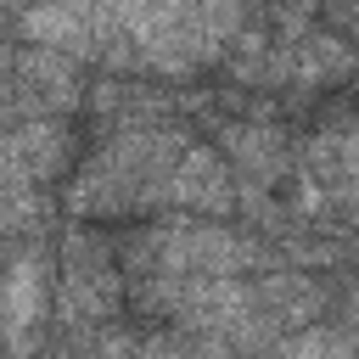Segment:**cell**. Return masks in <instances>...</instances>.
Instances as JSON below:
<instances>
[{"instance_id":"6da1fadb","label":"cell","mask_w":359,"mask_h":359,"mask_svg":"<svg viewBox=\"0 0 359 359\" xmlns=\"http://www.w3.org/2000/svg\"><path fill=\"white\" fill-rule=\"evenodd\" d=\"M241 28V0H101V62L112 73L196 79L224 67Z\"/></svg>"},{"instance_id":"7a4b0ae2","label":"cell","mask_w":359,"mask_h":359,"mask_svg":"<svg viewBox=\"0 0 359 359\" xmlns=\"http://www.w3.org/2000/svg\"><path fill=\"white\" fill-rule=\"evenodd\" d=\"M185 146H191V135L168 118L107 129L101 146L79 163V174L67 185V213H79V219H129V213L168 208V174L185 157Z\"/></svg>"},{"instance_id":"3957f363","label":"cell","mask_w":359,"mask_h":359,"mask_svg":"<svg viewBox=\"0 0 359 359\" xmlns=\"http://www.w3.org/2000/svg\"><path fill=\"white\" fill-rule=\"evenodd\" d=\"M123 258L95 230H67L56 252V320L62 325H107L123 314L129 275H118Z\"/></svg>"},{"instance_id":"277c9868","label":"cell","mask_w":359,"mask_h":359,"mask_svg":"<svg viewBox=\"0 0 359 359\" xmlns=\"http://www.w3.org/2000/svg\"><path fill=\"white\" fill-rule=\"evenodd\" d=\"M84 107V62L50 45L22 39L11 50V95H6V118H28V112H79Z\"/></svg>"},{"instance_id":"5b68a950","label":"cell","mask_w":359,"mask_h":359,"mask_svg":"<svg viewBox=\"0 0 359 359\" xmlns=\"http://www.w3.org/2000/svg\"><path fill=\"white\" fill-rule=\"evenodd\" d=\"M73 163L67 112H28L6 118V185H50Z\"/></svg>"},{"instance_id":"8992f818","label":"cell","mask_w":359,"mask_h":359,"mask_svg":"<svg viewBox=\"0 0 359 359\" xmlns=\"http://www.w3.org/2000/svg\"><path fill=\"white\" fill-rule=\"evenodd\" d=\"M168 208H180V213H208V219L236 213V208H241V174H236V163H230L224 151L191 140L185 157H180L174 174H168Z\"/></svg>"},{"instance_id":"52a82bcc","label":"cell","mask_w":359,"mask_h":359,"mask_svg":"<svg viewBox=\"0 0 359 359\" xmlns=\"http://www.w3.org/2000/svg\"><path fill=\"white\" fill-rule=\"evenodd\" d=\"M17 34L79 62H101V0H28L17 11Z\"/></svg>"},{"instance_id":"ba28073f","label":"cell","mask_w":359,"mask_h":359,"mask_svg":"<svg viewBox=\"0 0 359 359\" xmlns=\"http://www.w3.org/2000/svg\"><path fill=\"white\" fill-rule=\"evenodd\" d=\"M45 309H56V286H50V252L39 247H11V269H6V342L11 353L34 348V325H45Z\"/></svg>"},{"instance_id":"9c48e42d","label":"cell","mask_w":359,"mask_h":359,"mask_svg":"<svg viewBox=\"0 0 359 359\" xmlns=\"http://www.w3.org/2000/svg\"><path fill=\"white\" fill-rule=\"evenodd\" d=\"M219 151L236 163V174L241 180H258V185H286L292 180V157H297V146L286 140V129H275V123H252V118H224L219 129Z\"/></svg>"},{"instance_id":"30bf717a","label":"cell","mask_w":359,"mask_h":359,"mask_svg":"<svg viewBox=\"0 0 359 359\" xmlns=\"http://www.w3.org/2000/svg\"><path fill=\"white\" fill-rule=\"evenodd\" d=\"M292 56V90H325V84H348L359 79V50L348 45V34H297L286 39Z\"/></svg>"},{"instance_id":"8fae6325","label":"cell","mask_w":359,"mask_h":359,"mask_svg":"<svg viewBox=\"0 0 359 359\" xmlns=\"http://www.w3.org/2000/svg\"><path fill=\"white\" fill-rule=\"evenodd\" d=\"M252 297H258V314L269 325H309L325 309V286L297 275V269H269L264 280H252Z\"/></svg>"}]
</instances>
